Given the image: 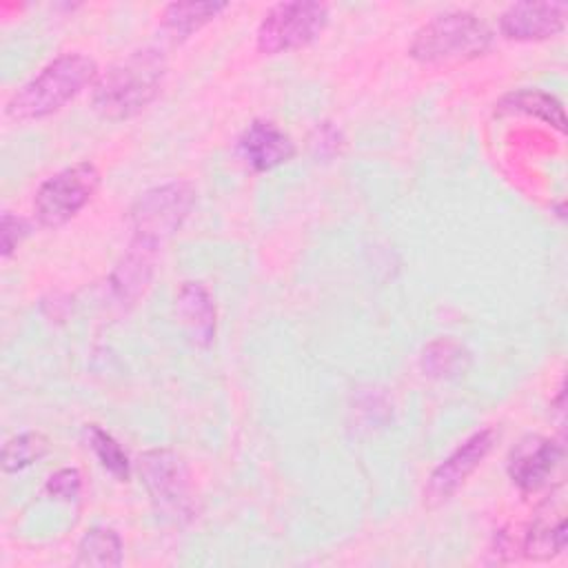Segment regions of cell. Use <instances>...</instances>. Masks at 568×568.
Returning a JSON list of instances; mask_svg holds the SVG:
<instances>
[{"label": "cell", "instance_id": "obj_15", "mask_svg": "<svg viewBox=\"0 0 568 568\" xmlns=\"http://www.w3.org/2000/svg\"><path fill=\"white\" fill-rule=\"evenodd\" d=\"M495 115H530L550 124L559 133L566 131L564 104L555 95L539 89H517L506 93L495 104Z\"/></svg>", "mask_w": 568, "mask_h": 568}, {"label": "cell", "instance_id": "obj_4", "mask_svg": "<svg viewBox=\"0 0 568 568\" xmlns=\"http://www.w3.org/2000/svg\"><path fill=\"white\" fill-rule=\"evenodd\" d=\"M328 18L331 11L324 2H277L262 16L255 31V47L264 55L297 51L322 36Z\"/></svg>", "mask_w": 568, "mask_h": 568}, {"label": "cell", "instance_id": "obj_1", "mask_svg": "<svg viewBox=\"0 0 568 568\" xmlns=\"http://www.w3.org/2000/svg\"><path fill=\"white\" fill-rule=\"evenodd\" d=\"M164 75L166 55L162 49H135L98 75L91 91V106L104 120H131L160 95Z\"/></svg>", "mask_w": 568, "mask_h": 568}, {"label": "cell", "instance_id": "obj_6", "mask_svg": "<svg viewBox=\"0 0 568 568\" xmlns=\"http://www.w3.org/2000/svg\"><path fill=\"white\" fill-rule=\"evenodd\" d=\"M100 189V171L93 162H75L47 178L33 197L36 220L58 229L73 220Z\"/></svg>", "mask_w": 568, "mask_h": 568}, {"label": "cell", "instance_id": "obj_16", "mask_svg": "<svg viewBox=\"0 0 568 568\" xmlns=\"http://www.w3.org/2000/svg\"><path fill=\"white\" fill-rule=\"evenodd\" d=\"M224 9H229V2H171L162 9V31L173 40H186L195 31H200L204 24H209L213 18H217Z\"/></svg>", "mask_w": 568, "mask_h": 568}, {"label": "cell", "instance_id": "obj_8", "mask_svg": "<svg viewBox=\"0 0 568 568\" xmlns=\"http://www.w3.org/2000/svg\"><path fill=\"white\" fill-rule=\"evenodd\" d=\"M497 433L493 428H481L464 439L428 477L424 486V506L437 508L446 504L466 479L481 466L486 455L490 453Z\"/></svg>", "mask_w": 568, "mask_h": 568}, {"label": "cell", "instance_id": "obj_17", "mask_svg": "<svg viewBox=\"0 0 568 568\" xmlns=\"http://www.w3.org/2000/svg\"><path fill=\"white\" fill-rule=\"evenodd\" d=\"M419 362H422L424 375L437 377V379H448L468 368L470 353L459 342H455L450 337H439L424 346Z\"/></svg>", "mask_w": 568, "mask_h": 568}, {"label": "cell", "instance_id": "obj_14", "mask_svg": "<svg viewBox=\"0 0 568 568\" xmlns=\"http://www.w3.org/2000/svg\"><path fill=\"white\" fill-rule=\"evenodd\" d=\"M566 541H568L566 515L561 510H557L555 506H550V501H548L546 510L541 508L537 513V517L532 519V524L528 526L524 541H521V552L528 559L546 561V559H552L559 552H564Z\"/></svg>", "mask_w": 568, "mask_h": 568}, {"label": "cell", "instance_id": "obj_12", "mask_svg": "<svg viewBox=\"0 0 568 568\" xmlns=\"http://www.w3.org/2000/svg\"><path fill=\"white\" fill-rule=\"evenodd\" d=\"M158 246L133 240L111 273V291L122 304H135L153 277Z\"/></svg>", "mask_w": 568, "mask_h": 568}, {"label": "cell", "instance_id": "obj_21", "mask_svg": "<svg viewBox=\"0 0 568 568\" xmlns=\"http://www.w3.org/2000/svg\"><path fill=\"white\" fill-rule=\"evenodd\" d=\"M308 146L315 158L331 160V158L339 155V151L344 146V135L333 122H317L308 138Z\"/></svg>", "mask_w": 568, "mask_h": 568}, {"label": "cell", "instance_id": "obj_20", "mask_svg": "<svg viewBox=\"0 0 568 568\" xmlns=\"http://www.w3.org/2000/svg\"><path fill=\"white\" fill-rule=\"evenodd\" d=\"M84 437H87V442H89V448H91L93 455L98 457V462H100L113 477H118L120 481L129 479V470H131L129 457H126V453L122 450V446H120L104 428H100L98 424H89V426L84 428Z\"/></svg>", "mask_w": 568, "mask_h": 568}, {"label": "cell", "instance_id": "obj_19", "mask_svg": "<svg viewBox=\"0 0 568 568\" xmlns=\"http://www.w3.org/2000/svg\"><path fill=\"white\" fill-rule=\"evenodd\" d=\"M49 453V437L38 430H27L20 435H13L2 446V470L4 473H18L36 462H40Z\"/></svg>", "mask_w": 568, "mask_h": 568}, {"label": "cell", "instance_id": "obj_18", "mask_svg": "<svg viewBox=\"0 0 568 568\" xmlns=\"http://www.w3.org/2000/svg\"><path fill=\"white\" fill-rule=\"evenodd\" d=\"M75 566H120L122 564V539L111 528H91L78 544Z\"/></svg>", "mask_w": 568, "mask_h": 568}, {"label": "cell", "instance_id": "obj_13", "mask_svg": "<svg viewBox=\"0 0 568 568\" xmlns=\"http://www.w3.org/2000/svg\"><path fill=\"white\" fill-rule=\"evenodd\" d=\"M175 313L180 324L197 346H211L215 339V304L202 282H182L175 293Z\"/></svg>", "mask_w": 568, "mask_h": 568}, {"label": "cell", "instance_id": "obj_2", "mask_svg": "<svg viewBox=\"0 0 568 568\" xmlns=\"http://www.w3.org/2000/svg\"><path fill=\"white\" fill-rule=\"evenodd\" d=\"M98 80V64L84 53H62L47 62L7 100L4 113L13 122L53 115Z\"/></svg>", "mask_w": 568, "mask_h": 568}, {"label": "cell", "instance_id": "obj_23", "mask_svg": "<svg viewBox=\"0 0 568 568\" xmlns=\"http://www.w3.org/2000/svg\"><path fill=\"white\" fill-rule=\"evenodd\" d=\"M80 488H82V477L75 468H60L47 479V486H44V490L51 497L62 501H75L80 497Z\"/></svg>", "mask_w": 568, "mask_h": 568}, {"label": "cell", "instance_id": "obj_7", "mask_svg": "<svg viewBox=\"0 0 568 568\" xmlns=\"http://www.w3.org/2000/svg\"><path fill=\"white\" fill-rule=\"evenodd\" d=\"M142 484L158 510L173 519H189L195 513L189 470L182 457L169 448H153L138 457Z\"/></svg>", "mask_w": 568, "mask_h": 568}, {"label": "cell", "instance_id": "obj_9", "mask_svg": "<svg viewBox=\"0 0 568 568\" xmlns=\"http://www.w3.org/2000/svg\"><path fill=\"white\" fill-rule=\"evenodd\" d=\"M568 18L566 2H515L499 16V33L517 42H537L564 31Z\"/></svg>", "mask_w": 568, "mask_h": 568}, {"label": "cell", "instance_id": "obj_11", "mask_svg": "<svg viewBox=\"0 0 568 568\" xmlns=\"http://www.w3.org/2000/svg\"><path fill=\"white\" fill-rule=\"evenodd\" d=\"M237 153L251 171L277 169L295 155V142L271 120H253L237 138Z\"/></svg>", "mask_w": 568, "mask_h": 568}, {"label": "cell", "instance_id": "obj_22", "mask_svg": "<svg viewBox=\"0 0 568 568\" xmlns=\"http://www.w3.org/2000/svg\"><path fill=\"white\" fill-rule=\"evenodd\" d=\"M27 235H29V222L20 215H13L11 211H4L2 213V231H0L2 260H9Z\"/></svg>", "mask_w": 568, "mask_h": 568}, {"label": "cell", "instance_id": "obj_3", "mask_svg": "<svg viewBox=\"0 0 568 568\" xmlns=\"http://www.w3.org/2000/svg\"><path fill=\"white\" fill-rule=\"evenodd\" d=\"M493 47L490 27L466 9H450L424 22L408 44V55L424 67H457Z\"/></svg>", "mask_w": 568, "mask_h": 568}, {"label": "cell", "instance_id": "obj_10", "mask_svg": "<svg viewBox=\"0 0 568 568\" xmlns=\"http://www.w3.org/2000/svg\"><path fill=\"white\" fill-rule=\"evenodd\" d=\"M564 457V446L541 435H526L508 455V477L524 493L546 486Z\"/></svg>", "mask_w": 568, "mask_h": 568}, {"label": "cell", "instance_id": "obj_5", "mask_svg": "<svg viewBox=\"0 0 568 568\" xmlns=\"http://www.w3.org/2000/svg\"><path fill=\"white\" fill-rule=\"evenodd\" d=\"M195 204V191L189 182L173 180L158 184L131 204L129 224L133 240L146 242L151 246H162L171 235L180 231Z\"/></svg>", "mask_w": 568, "mask_h": 568}]
</instances>
